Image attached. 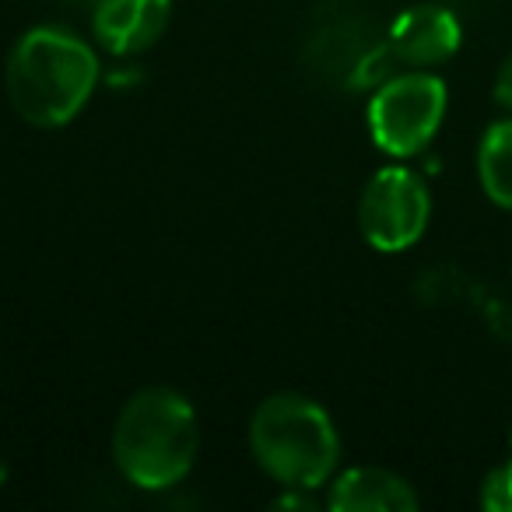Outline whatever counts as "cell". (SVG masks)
<instances>
[{"label": "cell", "instance_id": "11", "mask_svg": "<svg viewBox=\"0 0 512 512\" xmlns=\"http://www.w3.org/2000/svg\"><path fill=\"white\" fill-rule=\"evenodd\" d=\"M491 99H495V106H502L505 113H512V53L498 64L495 85H491Z\"/></svg>", "mask_w": 512, "mask_h": 512}, {"label": "cell", "instance_id": "7", "mask_svg": "<svg viewBox=\"0 0 512 512\" xmlns=\"http://www.w3.org/2000/svg\"><path fill=\"white\" fill-rule=\"evenodd\" d=\"M172 15V0H99L92 32L109 53L134 57L162 39Z\"/></svg>", "mask_w": 512, "mask_h": 512}, {"label": "cell", "instance_id": "4", "mask_svg": "<svg viewBox=\"0 0 512 512\" xmlns=\"http://www.w3.org/2000/svg\"><path fill=\"white\" fill-rule=\"evenodd\" d=\"M446 81L432 71L411 67L383 81L369 102V134L390 158H414L435 141L446 120Z\"/></svg>", "mask_w": 512, "mask_h": 512}, {"label": "cell", "instance_id": "8", "mask_svg": "<svg viewBox=\"0 0 512 512\" xmlns=\"http://www.w3.org/2000/svg\"><path fill=\"white\" fill-rule=\"evenodd\" d=\"M327 505L334 512H414L418 491L386 467H351L334 477Z\"/></svg>", "mask_w": 512, "mask_h": 512}, {"label": "cell", "instance_id": "5", "mask_svg": "<svg viewBox=\"0 0 512 512\" xmlns=\"http://www.w3.org/2000/svg\"><path fill=\"white\" fill-rule=\"evenodd\" d=\"M428 218H432L428 183L404 165L379 169L358 197V228L379 253L411 249L425 235Z\"/></svg>", "mask_w": 512, "mask_h": 512}, {"label": "cell", "instance_id": "10", "mask_svg": "<svg viewBox=\"0 0 512 512\" xmlns=\"http://www.w3.org/2000/svg\"><path fill=\"white\" fill-rule=\"evenodd\" d=\"M481 509L488 512H512V453L498 467H491L481 481V495H477Z\"/></svg>", "mask_w": 512, "mask_h": 512}, {"label": "cell", "instance_id": "12", "mask_svg": "<svg viewBox=\"0 0 512 512\" xmlns=\"http://www.w3.org/2000/svg\"><path fill=\"white\" fill-rule=\"evenodd\" d=\"M509 453H512V428H509Z\"/></svg>", "mask_w": 512, "mask_h": 512}, {"label": "cell", "instance_id": "6", "mask_svg": "<svg viewBox=\"0 0 512 512\" xmlns=\"http://www.w3.org/2000/svg\"><path fill=\"white\" fill-rule=\"evenodd\" d=\"M463 43V29L456 15L442 4H414L400 11L390 25V57L418 71L446 64Z\"/></svg>", "mask_w": 512, "mask_h": 512}, {"label": "cell", "instance_id": "2", "mask_svg": "<svg viewBox=\"0 0 512 512\" xmlns=\"http://www.w3.org/2000/svg\"><path fill=\"white\" fill-rule=\"evenodd\" d=\"M197 411L172 386H148L123 404L113 425V460L130 484L165 491L197 460Z\"/></svg>", "mask_w": 512, "mask_h": 512}, {"label": "cell", "instance_id": "1", "mask_svg": "<svg viewBox=\"0 0 512 512\" xmlns=\"http://www.w3.org/2000/svg\"><path fill=\"white\" fill-rule=\"evenodd\" d=\"M4 85L15 113L32 127H64L99 85L95 50L64 29H29L8 53Z\"/></svg>", "mask_w": 512, "mask_h": 512}, {"label": "cell", "instance_id": "3", "mask_svg": "<svg viewBox=\"0 0 512 512\" xmlns=\"http://www.w3.org/2000/svg\"><path fill=\"white\" fill-rule=\"evenodd\" d=\"M249 449L256 463L292 491H313L330 481L341 460L334 418L302 393H274L249 418Z\"/></svg>", "mask_w": 512, "mask_h": 512}, {"label": "cell", "instance_id": "9", "mask_svg": "<svg viewBox=\"0 0 512 512\" xmlns=\"http://www.w3.org/2000/svg\"><path fill=\"white\" fill-rule=\"evenodd\" d=\"M477 179L484 197L502 211H512V116L495 120L477 144Z\"/></svg>", "mask_w": 512, "mask_h": 512}]
</instances>
